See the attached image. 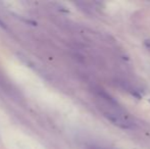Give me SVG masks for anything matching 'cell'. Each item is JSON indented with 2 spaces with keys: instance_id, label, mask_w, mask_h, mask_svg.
I'll return each instance as SVG.
<instances>
[{
  "instance_id": "obj_1",
  "label": "cell",
  "mask_w": 150,
  "mask_h": 149,
  "mask_svg": "<svg viewBox=\"0 0 150 149\" xmlns=\"http://www.w3.org/2000/svg\"><path fill=\"white\" fill-rule=\"evenodd\" d=\"M104 117H106L108 121H110L113 125L117 126V127L122 128V129H129L131 128V125L129 123H127L125 119H122V117H119L115 113H111V112H104Z\"/></svg>"
}]
</instances>
